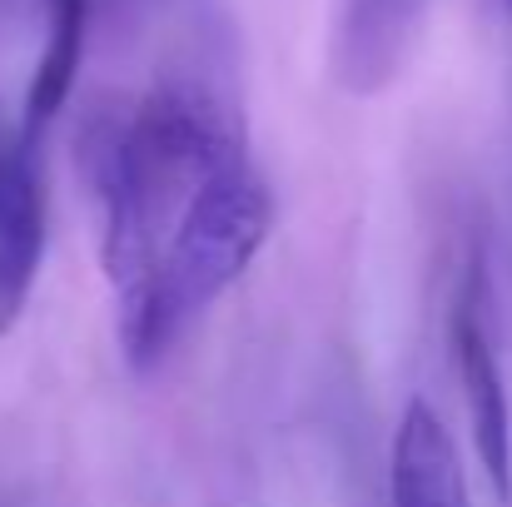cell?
<instances>
[{
  "label": "cell",
  "mask_w": 512,
  "mask_h": 507,
  "mask_svg": "<svg viewBox=\"0 0 512 507\" xmlns=\"http://www.w3.org/2000/svg\"><path fill=\"white\" fill-rule=\"evenodd\" d=\"M229 155H239V145L194 90H155L125 120H105V130L85 140L100 199V264L115 294H130L150 274L189 194Z\"/></svg>",
  "instance_id": "obj_1"
},
{
  "label": "cell",
  "mask_w": 512,
  "mask_h": 507,
  "mask_svg": "<svg viewBox=\"0 0 512 507\" xmlns=\"http://www.w3.org/2000/svg\"><path fill=\"white\" fill-rule=\"evenodd\" d=\"M274 229V199L269 184L244 165V155H229L209 179L189 194L184 214L165 234L150 274L120 294V348L135 373H150L170 343L264 249Z\"/></svg>",
  "instance_id": "obj_2"
},
{
  "label": "cell",
  "mask_w": 512,
  "mask_h": 507,
  "mask_svg": "<svg viewBox=\"0 0 512 507\" xmlns=\"http://www.w3.org/2000/svg\"><path fill=\"white\" fill-rule=\"evenodd\" d=\"M448 343H453V368L468 398V423H473V448L488 473V488L503 507H512V403L508 383L498 368V348L488 329V279L483 264H468L453 314H448Z\"/></svg>",
  "instance_id": "obj_3"
},
{
  "label": "cell",
  "mask_w": 512,
  "mask_h": 507,
  "mask_svg": "<svg viewBox=\"0 0 512 507\" xmlns=\"http://www.w3.org/2000/svg\"><path fill=\"white\" fill-rule=\"evenodd\" d=\"M40 259H45L40 145L20 140V130L15 135L0 130V338L20 324Z\"/></svg>",
  "instance_id": "obj_4"
},
{
  "label": "cell",
  "mask_w": 512,
  "mask_h": 507,
  "mask_svg": "<svg viewBox=\"0 0 512 507\" xmlns=\"http://www.w3.org/2000/svg\"><path fill=\"white\" fill-rule=\"evenodd\" d=\"M388 493L393 507H473L463 458L443 428V418L413 398L393 433V463H388Z\"/></svg>",
  "instance_id": "obj_5"
},
{
  "label": "cell",
  "mask_w": 512,
  "mask_h": 507,
  "mask_svg": "<svg viewBox=\"0 0 512 507\" xmlns=\"http://www.w3.org/2000/svg\"><path fill=\"white\" fill-rule=\"evenodd\" d=\"M85 25H90V0H45V50H40L30 90H25L20 140L40 145L50 120L65 110L80 60H85Z\"/></svg>",
  "instance_id": "obj_6"
},
{
  "label": "cell",
  "mask_w": 512,
  "mask_h": 507,
  "mask_svg": "<svg viewBox=\"0 0 512 507\" xmlns=\"http://www.w3.org/2000/svg\"><path fill=\"white\" fill-rule=\"evenodd\" d=\"M413 20V0H348L343 15V60H348V80L363 70V85H378L408 35Z\"/></svg>",
  "instance_id": "obj_7"
},
{
  "label": "cell",
  "mask_w": 512,
  "mask_h": 507,
  "mask_svg": "<svg viewBox=\"0 0 512 507\" xmlns=\"http://www.w3.org/2000/svg\"><path fill=\"white\" fill-rule=\"evenodd\" d=\"M508 5H512V0H508Z\"/></svg>",
  "instance_id": "obj_8"
}]
</instances>
